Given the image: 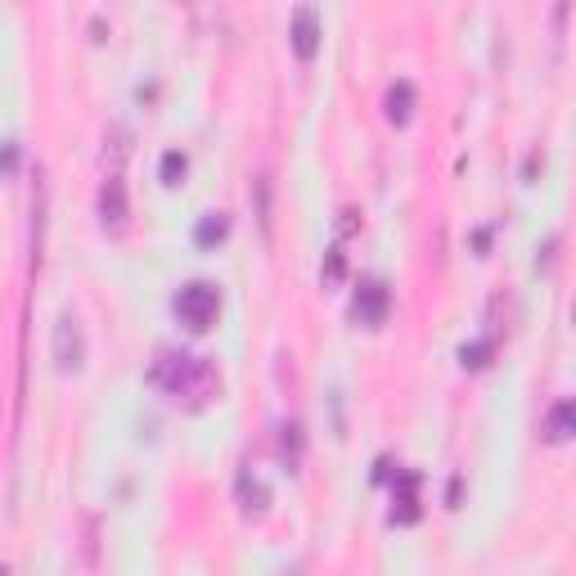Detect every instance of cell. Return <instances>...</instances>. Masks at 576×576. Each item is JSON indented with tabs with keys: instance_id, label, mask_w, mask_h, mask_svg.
I'll return each instance as SVG.
<instances>
[{
	"instance_id": "cell-6",
	"label": "cell",
	"mask_w": 576,
	"mask_h": 576,
	"mask_svg": "<svg viewBox=\"0 0 576 576\" xmlns=\"http://www.w3.org/2000/svg\"><path fill=\"white\" fill-rule=\"evenodd\" d=\"M293 51H298V59H315V51H320V10L315 5H298L293 10Z\"/></svg>"
},
{
	"instance_id": "cell-3",
	"label": "cell",
	"mask_w": 576,
	"mask_h": 576,
	"mask_svg": "<svg viewBox=\"0 0 576 576\" xmlns=\"http://www.w3.org/2000/svg\"><path fill=\"white\" fill-rule=\"evenodd\" d=\"M388 307H392V293L383 279H361L356 298H352V315L365 324V329H378L383 320H388Z\"/></svg>"
},
{
	"instance_id": "cell-1",
	"label": "cell",
	"mask_w": 576,
	"mask_h": 576,
	"mask_svg": "<svg viewBox=\"0 0 576 576\" xmlns=\"http://www.w3.org/2000/svg\"><path fill=\"white\" fill-rule=\"evenodd\" d=\"M149 388H158L167 401L185 410H208L221 397V369L199 352L163 347L149 365Z\"/></svg>"
},
{
	"instance_id": "cell-5",
	"label": "cell",
	"mask_w": 576,
	"mask_h": 576,
	"mask_svg": "<svg viewBox=\"0 0 576 576\" xmlns=\"http://www.w3.org/2000/svg\"><path fill=\"white\" fill-rule=\"evenodd\" d=\"M81 361H86L81 324H77V315H59V324H55V365L64 374H73V369H81Z\"/></svg>"
},
{
	"instance_id": "cell-10",
	"label": "cell",
	"mask_w": 576,
	"mask_h": 576,
	"mask_svg": "<svg viewBox=\"0 0 576 576\" xmlns=\"http://www.w3.org/2000/svg\"><path fill=\"white\" fill-rule=\"evenodd\" d=\"M225 234H230V221H225V212H208V217L195 225V244H199V248H212V244H221Z\"/></svg>"
},
{
	"instance_id": "cell-2",
	"label": "cell",
	"mask_w": 576,
	"mask_h": 576,
	"mask_svg": "<svg viewBox=\"0 0 576 576\" xmlns=\"http://www.w3.org/2000/svg\"><path fill=\"white\" fill-rule=\"evenodd\" d=\"M171 311L189 333H208L217 324V315H221V288L212 279H189V284L176 288Z\"/></svg>"
},
{
	"instance_id": "cell-4",
	"label": "cell",
	"mask_w": 576,
	"mask_h": 576,
	"mask_svg": "<svg viewBox=\"0 0 576 576\" xmlns=\"http://www.w3.org/2000/svg\"><path fill=\"white\" fill-rule=\"evenodd\" d=\"M131 221V199H126V180L113 171L104 185H100V225L109 234H122Z\"/></svg>"
},
{
	"instance_id": "cell-12",
	"label": "cell",
	"mask_w": 576,
	"mask_h": 576,
	"mask_svg": "<svg viewBox=\"0 0 576 576\" xmlns=\"http://www.w3.org/2000/svg\"><path fill=\"white\" fill-rule=\"evenodd\" d=\"M491 352H496V343H473V347L459 352V361H464V369H483Z\"/></svg>"
},
{
	"instance_id": "cell-13",
	"label": "cell",
	"mask_w": 576,
	"mask_h": 576,
	"mask_svg": "<svg viewBox=\"0 0 576 576\" xmlns=\"http://www.w3.org/2000/svg\"><path fill=\"white\" fill-rule=\"evenodd\" d=\"M239 496H244V500H257V505H253L257 513H262V509H266V500H270V496H266V487H262V483H253L248 473L239 477Z\"/></svg>"
},
{
	"instance_id": "cell-14",
	"label": "cell",
	"mask_w": 576,
	"mask_h": 576,
	"mask_svg": "<svg viewBox=\"0 0 576 576\" xmlns=\"http://www.w3.org/2000/svg\"><path fill=\"white\" fill-rule=\"evenodd\" d=\"M329 279H343V253L329 257Z\"/></svg>"
},
{
	"instance_id": "cell-9",
	"label": "cell",
	"mask_w": 576,
	"mask_h": 576,
	"mask_svg": "<svg viewBox=\"0 0 576 576\" xmlns=\"http://www.w3.org/2000/svg\"><path fill=\"white\" fill-rule=\"evenodd\" d=\"M414 487H419V473H406V477H401V491H397L392 522H414V518H419V496H414Z\"/></svg>"
},
{
	"instance_id": "cell-11",
	"label": "cell",
	"mask_w": 576,
	"mask_h": 576,
	"mask_svg": "<svg viewBox=\"0 0 576 576\" xmlns=\"http://www.w3.org/2000/svg\"><path fill=\"white\" fill-rule=\"evenodd\" d=\"M185 167H189V158H185L180 149H167V154H163V185H180V180H185Z\"/></svg>"
},
{
	"instance_id": "cell-8",
	"label": "cell",
	"mask_w": 576,
	"mask_h": 576,
	"mask_svg": "<svg viewBox=\"0 0 576 576\" xmlns=\"http://www.w3.org/2000/svg\"><path fill=\"white\" fill-rule=\"evenodd\" d=\"M410 113H414V86H410V81H397V86L388 90V122L406 126Z\"/></svg>"
},
{
	"instance_id": "cell-7",
	"label": "cell",
	"mask_w": 576,
	"mask_h": 576,
	"mask_svg": "<svg viewBox=\"0 0 576 576\" xmlns=\"http://www.w3.org/2000/svg\"><path fill=\"white\" fill-rule=\"evenodd\" d=\"M572 414H576L572 401H554V410L545 414V442L563 446V442L572 437V432H576V428H572Z\"/></svg>"
}]
</instances>
